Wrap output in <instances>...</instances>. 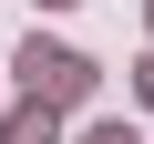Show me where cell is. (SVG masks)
<instances>
[{"label":"cell","instance_id":"obj_1","mask_svg":"<svg viewBox=\"0 0 154 144\" xmlns=\"http://www.w3.org/2000/svg\"><path fill=\"white\" fill-rule=\"evenodd\" d=\"M21 83H31L41 103H82V93H93V62L62 52V41H31V52H21Z\"/></svg>","mask_w":154,"mask_h":144},{"label":"cell","instance_id":"obj_4","mask_svg":"<svg viewBox=\"0 0 154 144\" xmlns=\"http://www.w3.org/2000/svg\"><path fill=\"white\" fill-rule=\"evenodd\" d=\"M144 93H154V72H144Z\"/></svg>","mask_w":154,"mask_h":144},{"label":"cell","instance_id":"obj_2","mask_svg":"<svg viewBox=\"0 0 154 144\" xmlns=\"http://www.w3.org/2000/svg\"><path fill=\"white\" fill-rule=\"evenodd\" d=\"M0 144H51V113H21V124L0 134Z\"/></svg>","mask_w":154,"mask_h":144},{"label":"cell","instance_id":"obj_3","mask_svg":"<svg viewBox=\"0 0 154 144\" xmlns=\"http://www.w3.org/2000/svg\"><path fill=\"white\" fill-rule=\"evenodd\" d=\"M93 144H134V134H123V124H103V134H93Z\"/></svg>","mask_w":154,"mask_h":144}]
</instances>
